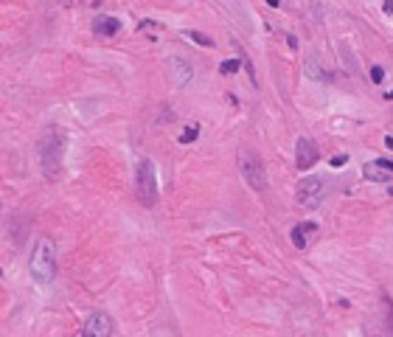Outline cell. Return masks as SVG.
Listing matches in <instances>:
<instances>
[{
  "label": "cell",
  "instance_id": "15",
  "mask_svg": "<svg viewBox=\"0 0 393 337\" xmlns=\"http://www.w3.org/2000/svg\"><path fill=\"white\" fill-rule=\"evenodd\" d=\"M382 79H385V70L379 68V65H374V68H371V82H374V85H379Z\"/></svg>",
  "mask_w": 393,
  "mask_h": 337
},
{
  "label": "cell",
  "instance_id": "4",
  "mask_svg": "<svg viewBox=\"0 0 393 337\" xmlns=\"http://www.w3.org/2000/svg\"><path fill=\"white\" fill-rule=\"evenodd\" d=\"M135 194H138L140 205L152 208L157 202V174H155V163L143 157L135 169Z\"/></svg>",
  "mask_w": 393,
  "mask_h": 337
},
{
  "label": "cell",
  "instance_id": "6",
  "mask_svg": "<svg viewBox=\"0 0 393 337\" xmlns=\"http://www.w3.org/2000/svg\"><path fill=\"white\" fill-rule=\"evenodd\" d=\"M113 318L107 312H93L85 326H82V337H113Z\"/></svg>",
  "mask_w": 393,
  "mask_h": 337
},
{
  "label": "cell",
  "instance_id": "19",
  "mask_svg": "<svg viewBox=\"0 0 393 337\" xmlns=\"http://www.w3.org/2000/svg\"><path fill=\"white\" fill-rule=\"evenodd\" d=\"M388 98H391V101H393V90H391V93H388Z\"/></svg>",
  "mask_w": 393,
  "mask_h": 337
},
{
  "label": "cell",
  "instance_id": "16",
  "mask_svg": "<svg viewBox=\"0 0 393 337\" xmlns=\"http://www.w3.org/2000/svg\"><path fill=\"white\" fill-rule=\"evenodd\" d=\"M346 160H349L346 155H334V157H332V166H343Z\"/></svg>",
  "mask_w": 393,
  "mask_h": 337
},
{
  "label": "cell",
  "instance_id": "1",
  "mask_svg": "<svg viewBox=\"0 0 393 337\" xmlns=\"http://www.w3.org/2000/svg\"><path fill=\"white\" fill-rule=\"evenodd\" d=\"M28 270L34 281L40 284H51L56 278V244H53L51 236H40L31 250V261H28Z\"/></svg>",
  "mask_w": 393,
  "mask_h": 337
},
{
  "label": "cell",
  "instance_id": "14",
  "mask_svg": "<svg viewBox=\"0 0 393 337\" xmlns=\"http://www.w3.org/2000/svg\"><path fill=\"white\" fill-rule=\"evenodd\" d=\"M197 135H200V127H188V130L180 135V144H191V141H197Z\"/></svg>",
  "mask_w": 393,
  "mask_h": 337
},
{
  "label": "cell",
  "instance_id": "10",
  "mask_svg": "<svg viewBox=\"0 0 393 337\" xmlns=\"http://www.w3.org/2000/svg\"><path fill=\"white\" fill-rule=\"evenodd\" d=\"M96 31L101 37H115L118 31H121V23H118L115 17H98L96 20Z\"/></svg>",
  "mask_w": 393,
  "mask_h": 337
},
{
  "label": "cell",
  "instance_id": "5",
  "mask_svg": "<svg viewBox=\"0 0 393 337\" xmlns=\"http://www.w3.org/2000/svg\"><path fill=\"white\" fill-rule=\"evenodd\" d=\"M323 194H326V186L320 177H304V180L298 183V202L304 208H317L323 202Z\"/></svg>",
  "mask_w": 393,
  "mask_h": 337
},
{
  "label": "cell",
  "instance_id": "11",
  "mask_svg": "<svg viewBox=\"0 0 393 337\" xmlns=\"http://www.w3.org/2000/svg\"><path fill=\"white\" fill-rule=\"evenodd\" d=\"M172 70H175V79H177V85H185V82H188V79L194 76L191 65H185L183 59H172Z\"/></svg>",
  "mask_w": 393,
  "mask_h": 337
},
{
  "label": "cell",
  "instance_id": "17",
  "mask_svg": "<svg viewBox=\"0 0 393 337\" xmlns=\"http://www.w3.org/2000/svg\"><path fill=\"white\" fill-rule=\"evenodd\" d=\"M385 14H393V0H385Z\"/></svg>",
  "mask_w": 393,
  "mask_h": 337
},
{
  "label": "cell",
  "instance_id": "2",
  "mask_svg": "<svg viewBox=\"0 0 393 337\" xmlns=\"http://www.w3.org/2000/svg\"><path fill=\"white\" fill-rule=\"evenodd\" d=\"M236 166H239V174H242V180H245L253 191H264V189H267V174H264V163H262V157L256 155L250 146H242V149H239V155H236Z\"/></svg>",
  "mask_w": 393,
  "mask_h": 337
},
{
  "label": "cell",
  "instance_id": "8",
  "mask_svg": "<svg viewBox=\"0 0 393 337\" xmlns=\"http://www.w3.org/2000/svg\"><path fill=\"white\" fill-rule=\"evenodd\" d=\"M295 163H298V169H312L317 163V144L312 138H298Z\"/></svg>",
  "mask_w": 393,
  "mask_h": 337
},
{
  "label": "cell",
  "instance_id": "18",
  "mask_svg": "<svg viewBox=\"0 0 393 337\" xmlns=\"http://www.w3.org/2000/svg\"><path fill=\"white\" fill-rule=\"evenodd\" d=\"M267 3H270V6H272V9H275V6H278V3H281V0H267Z\"/></svg>",
  "mask_w": 393,
  "mask_h": 337
},
{
  "label": "cell",
  "instance_id": "7",
  "mask_svg": "<svg viewBox=\"0 0 393 337\" xmlns=\"http://www.w3.org/2000/svg\"><path fill=\"white\" fill-rule=\"evenodd\" d=\"M362 174H365V180H371V183H391L393 180V160L376 157V160L365 163Z\"/></svg>",
  "mask_w": 393,
  "mask_h": 337
},
{
  "label": "cell",
  "instance_id": "13",
  "mask_svg": "<svg viewBox=\"0 0 393 337\" xmlns=\"http://www.w3.org/2000/svg\"><path fill=\"white\" fill-rule=\"evenodd\" d=\"M185 37H188V40H194V43L205 45V48H211V45H214V40H211V37H205L202 31H185Z\"/></svg>",
  "mask_w": 393,
  "mask_h": 337
},
{
  "label": "cell",
  "instance_id": "3",
  "mask_svg": "<svg viewBox=\"0 0 393 337\" xmlns=\"http://www.w3.org/2000/svg\"><path fill=\"white\" fill-rule=\"evenodd\" d=\"M62 144H65L62 132H56V130H48L43 135V141H40V160H43V169L48 177H56L62 169V152H65Z\"/></svg>",
  "mask_w": 393,
  "mask_h": 337
},
{
  "label": "cell",
  "instance_id": "20",
  "mask_svg": "<svg viewBox=\"0 0 393 337\" xmlns=\"http://www.w3.org/2000/svg\"><path fill=\"white\" fill-rule=\"evenodd\" d=\"M169 337H175V335H169Z\"/></svg>",
  "mask_w": 393,
  "mask_h": 337
},
{
  "label": "cell",
  "instance_id": "9",
  "mask_svg": "<svg viewBox=\"0 0 393 337\" xmlns=\"http://www.w3.org/2000/svg\"><path fill=\"white\" fill-rule=\"evenodd\" d=\"M314 231H317V228H314L312 222H304V225H295V228H292V244H295L298 250H304L306 244H309V234H314Z\"/></svg>",
  "mask_w": 393,
  "mask_h": 337
},
{
  "label": "cell",
  "instance_id": "12",
  "mask_svg": "<svg viewBox=\"0 0 393 337\" xmlns=\"http://www.w3.org/2000/svg\"><path fill=\"white\" fill-rule=\"evenodd\" d=\"M242 62H245V59H225L222 65H219V70H222L225 76H230V73H239V68H242Z\"/></svg>",
  "mask_w": 393,
  "mask_h": 337
}]
</instances>
